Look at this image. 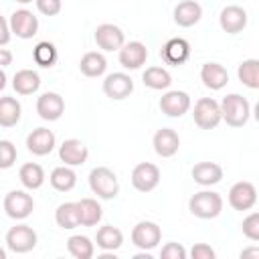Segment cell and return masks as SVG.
<instances>
[{
  "label": "cell",
  "instance_id": "obj_3",
  "mask_svg": "<svg viewBox=\"0 0 259 259\" xmlns=\"http://www.w3.org/2000/svg\"><path fill=\"white\" fill-rule=\"evenodd\" d=\"M188 210L198 219H214L223 210V198L219 192L200 190L188 200Z\"/></svg>",
  "mask_w": 259,
  "mask_h": 259
},
{
  "label": "cell",
  "instance_id": "obj_5",
  "mask_svg": "<svg viewBox=\"0 0 259 259\" xmlns=\"http://www.w3.org/2000/svg\"><path fill=\"white\" fill-rule=\"evenodd\" d=\"M32 208H34V200L24 190H10L4 196V210L14 221H22V219L30 217Z\"/></svg>",
  "mask_w": 259,
  "mask_h": 259
},
{
  "label": "cell",
  "instance_id": "obj_7",
  "mask_svg": "<svg viewBox=\"0 0 259 259\" xmlns=\"http://www.w3.org/2000/svg\"><path fill=\"white\" fill-rule=\"evenodd\" d=\"M6 247L12 253H28L36 247V233L28 225H16L6 233Z\"/></svg>",
  "mask_w": 259,
  "mask_h": 259
},
{
  "label": "cell",
  "instance_id": "obj_35",
  "mask_svg": "<svg viewBox=\"0 0 259 259\" xmlns=\"http://www.w3.org/2000/svg\"><path fill=\"white\" fill-rule=\"evenodd\" d=\"M32 59H34L36 65H40V67H45V69L53 67L55 61H57V49H55V45L49 42V40L38 42V45L34 47V51H32Z\"/></svg>",
  "mask_w": 259,
  "mask_h": 259
},
{
  "label": "cell",
  "instance_id": "obj_11",
  "mask_svg": "<svg viewBox=\"0 0 259 259\" xmlns=\"http://www.w3.org/2000/svg\"><path fill=\"white\" fill-rule=\"evenodd\" d=\"M134 91V79L125 73H111L103 79V93L109 99L121 101L125 97H130Z\"/></svg>",
  "mask_w": 259,
  "mask_h": 259
},
{
  "label": "cell",
  "instance_id": "obj_37",
  "mask_svg": "<svg viewBox=\"0 0 259 259\" xmlns=\"http://www.w3.org/2000/svg\"><path fill=\"white\" fill-rule=\"evenodd\" d=\"M243 235L251 241H259V212H251L243 221Z\"/></svg>",
  "mask_w": 259,
  "mask_h": 259
},
{
  "label": "cell",
  "instance_id": "obj_25",
  "mask_svg": "<svg viewBox=\"0 0 259 259\" xmlns=\"http://www.w3.org/2000/svg\"><path fill=\"white\" fill-rule=\"evenodd\" d=\"M18 178H20V182H22L24 188L36 190V188H40L42 182H45V170H42V166L36 164V162H26V164L20 166Z\"/></svg>",
  "mask_w": 259,
  "mask_h": 259
},
{
  "label": "cell",
  "instance_id": "obj_16",
  "mask_svg": "<svg viewBox=\"0 0 259 259\" xmlns=\"http://www.w3.org/2000/svg\"><path fill=\"white\" fill-rule=\"evenodd\" d=\"M87 156H89L87 146L77 138L65 140L59 148V158L61 162H65V166H81L87 162Z\"/></svg>",
  "mask_w": 259,
  "mask_h": 259
},
{
  "label": "cell",
  "instance_id": "obj_17",
  "mask_svg": "<svg viewBox=\"0 0 259 259\" xmlns=\"http://www.w3.org/2000/svg\"><path fill=\"white\" fill-rule=\"evenodd\" d=\"M219 24H221V28H223L225 32H229V34L241 32V30L247 26V12H245V8L235 6V4L225 6V8L221 10Z\"/></svg>",
  "mask_w": 259,
  "mask_h": 259
},
{
  "label": "cell",
  "instance_id": "obj_19",
  "mask_svg": "<svg viewBox=\"0 0 259 259\" xmlns=\"http://www.w3.org/2000/svg\"><path fill=\"white\" fill-rule=\"evenodd\" d=\"M154 152L162 158H172L180 148V138L172 127H162L154 134Z\"/></svg>",
  "mask_w": 259,
  "mask_h": 259
},
{
  "label": "cell",
  "instance_id": "obj_42",
  "mask_svg": "<svg viewBox=\"0 0 259 259\" xmlns=\"http://www.w3.org/2000/svg\"><path fill=\"white\" fill-rule=\"evenodd\" d=\"M12 63V53L8 49H0V67H6Z\"/></svg>",
  "mask_w": 259,
  "mask_h": 259
},
{
  "label": "cell",
  "instance_id": "obj_45",
  "mask_svg": "<svg viewBox=\"0 0 259 259\" xmlns=\"http://www.w3.org/2000/svg\"><path fill=\"white\" fill-rule=\"evenodd\" d=\"M0 259H6V251L0 247Z\"/></svg>",
  "mask_w": 259,
  "mask_h": 259
},
{
  "label": "cell",
  "instance_id": "obj_26",
  "mask_svg": "<svg viewBox=\"0 0 259 259\" xmlns=\"http://www.w3.org/2000/svg\"><path fill=\"white\" fill-rule=\"evenodd\" d=\"M95 243L103 251H115L123 243V233L117 227H111V225L99 227L97 229V235H95Z\"/></svg>",
  "mask_w": 259,
  "mask_h": 259
},
{
  "label": "cell",
  "instance_id": "obj_29",
  "mask_svg": "<svg viewBox=\"0 0 259 259\" xmlns=\"http://www.w3.org/2000/svg\"><path fill=\"white\" fill-rule=\"evenodd\" d=\"M77 210H79V225L83 227H95L101 221V206L95 198H81L77 202Z\"/></svg>",
  "mask_w": 259,
  "mask_h": 259
},
{
  "label": "cell",
  "instance_id": "obj_36",
  "mask_svg": "<svg viewBox=\"0 0 259 259\" xmlns=\"http://www.w3.org/2000/svg\"><path fill=\"white\" fill-rule=\"evenodd\" d=\"M16 146L8 140H0V170H8L16 162Z\"/></svg>",
  "mask_w": 259,
  "mask_h": 259
},
{
  "label": "cell",
  "instance_id": "obj_23",
  "mask_svg": "<svg viewBox=\"0 0 259 259\" xmlns=\"http://www.w3.org/2000/svg\"><path fill=\"white\" fill-rule=\"evenodd\" d=\"M162 57L166 63L170 65H182L188 57H190V45L188 40L176 36V38H170L164 47H162Z\"/></svg>",
  "mask_w": 259,
  "mask_h": 259
},
{
  "label": "cell",
  "instance_id": "obj_1",
  "mask_svg": "<svg viewBox=\"0 0 259 259\" xmlns=\"http://www.w3.org/2000/svg\"><path fill=\"white\" fill-rule=\"evenodd\" d=\"M219 107H221V119H225L227 125L231 127H243L251 115L249 101L239 93H229L227 97H223Z\"/></svg>",
  "mask_w": 259,
  "mask_h": 259
},
{
  "label": "cell",
  "instance_id": "obj_4",
  "mask_svg": "<svg viewBox=\"0 0 259 259\" xmlns=\"http://www.w3.org/2000/svg\"><path fill=\"white\" fill-rule=\"evenodd\" d=\"M192 117H194V123L200 130H212L221 121V107L212 97H200L194 103Z\"/></svg>",
  "mask_w": 259,
  "mask_h": 259
},
{
  "label": "cell",
  "instance_id": "obj_24",
  "mask_svg": "<svg viewBox=\"0 0 259 259\" xmlns=\"http://www.w3.org/2000/svg\"><path fill=\"white\" fill-rule=\"evenodd\" d=\"M12 87L18 95H32L40 87V77L32 69H20L12 77Z\"/></svg>",
  "mask_w": 259,
  "mask_h": 259
},
{
  "label": "cell",
  "instance_id": "obj_39",
  "mask_svg": "<svg viewBox=\"0 0 259 259\" xmlns=\"http://www.w3.org/2000/svg\"><path fill=\"white\" fill-rule=\"evenodd\" d=\"M34 2H36L38 12L45 16H57L63 8V0H34Z\"/></svg>",
  "mask_w": 259,
  "mask_h": 259
},
{
  "label": "cell",
  "instance_id": "obj_12",
  "mask_svg": "<svg viewBox=\"0 0 259 259\" xmlns=\"http://www.w3.org/2000/svg\"><path fill=\"white\" fill-rule=\"evenodd\" d=\"M36 113L45 121H57L65 113V99L59 93L47 91L36 99Z\"/></svg>",
  "mask_w": 259,
  "mask_h": 259
},
{
  "label": "cell",
  "instance_id": "obj_18",
  "mask_svg": "<svg viewBox=\"0 0 259 259\" xmlns=\"http://www.w3.org/2000/svg\"><path fill=\"white\" fill-rule=\"evenodd\" d=\"M26 148L34 156H47L55 148V134L47 127H36L26 136Z\"/></svg>",
  "mask_w": 259,
  "mask_h": 259
},
{
  "label": "cell",
  "instance_id": "obj_2",
  "mask_svg": "<svg viewBox=\"0 0 259 259\" xmlns=\"http://www.w3.org/2000/svg\"><path fill=\"white\" fill-rule=\"evenodd\" d=\"M89 186H91L93 194H97L103 200H111L119 192V180H117L115 172L105 166H97L89 172Z\"/></svg>",
  "mask_w": 259,
  "mask_h": 259
},
{
  "label": "cell",
  "instance_id": "obj_38",
  "mask_svg": "<svg viewBox=\"0 0 259 259\" xmlns=\"http://www.w3.org/2000/svg\"><path fill=\"white\" fill-rule=\"evenodd\" d=\"M162 259H186V249L180 243H166L160 251Z\"/></svg>",
  "mask_w": 259,
  "mask_h": 259
},
{
  "label": "cell",
  "instance_id": "obj_46",
  "mask_svg": "<svg viewBox=\"0 0 259 259\" xmlns=\"http://www.w3.org/2000/svg\"><path fill=\"white\" fill-rule=\"evenodd\" d=\"M16 2H20V4H28V2H32V0H16Z\"/></svg>",
  "mask_w": 259,
  "mask_h": 259
},
{
  "label": "cell",
  "instance_id": "obj_9",
  "mask_svg": "<svg viewBox=\"0 0 259 259\" xmlns=\"http://www.w3.org/2000/svg\"><path fill=\"white\" fill-rule=\"evenodd\" d=\"M8 26H10V32L16 34L18 38H32L38 32V18L30 10L20 8L12 12Z\"/></svg>",
  "mask_w": 259,
  "mask_h": 259
},
{
  "label": "cell",
  "instance_id": "obj_32",
  "mask_svg": "<svg viewBox=\"0 0 259 259\" xmlns=\"http://www.w3.org/2000/svg\"><path fill=\"white\" fill-rule=\"evenodd\" d=\"M55 221L61 229H75L81 227L79 225V210H77V202H63L57 206L55 210Z\"/></svg>",
  "mask_w": 259,
  "mask_h": 259
},
{
  "label": "cell",
  "instance_id": "obj_40",
  "mask_svg": "<svg viewBox=\"0 0 259 259\" xmlns=\"http://www.w3.org/2000/svg\"><path fill=\"white\" fill-rule=\"evenodd\" d=\"M190 257L192 259H214V249L206 243H196L190 249Z\"/></svg>",
  "mask_w": 259,
  "mask_h": 259
},
{
  "label": "cell",
  "instance_id": "obj_41",
  "mask_svg": "<svg viewBox=\"0 0 259 259\" xmlns=\"http://www.w3.org/2000/svg\"><path fill=\"white\" fill-rule=\"evenodd\" d=\"M8 42H10V26L4 20V16H0V47H4Z\"/></svg>",
  "mask_w": 259,
  "mask_h": 259
},
{
  "label": "cell",
  "instance_id": "obj_44",
  "mask_svg": "<svg viewBox=\"0 0 259 259\" xmlns=\"http://www.w3.org/2000/svg\"><path fill=\"white\" fill-rule=\"evenodd\" d=\"M6 87V73L2 71V67H0V91Z\"/></svg>",
  "mask_w": 259,
  "mask_h": 259
},
{
  "label": "cell",
  "instance_id": "obj_28",
  "mask_svg": "<svg viewBox=\"0 0 259 259\" xmlns=\"http://www.w3.org/2000/svg\"><path fill=\"white\" fill-rule=\"evenodd\" d=\"M49 180H51V186H53L55 190H59V192H69V190H73L75 184H77V174H75V170H73L71 166H57V168L51 172Z\"/></svg>",
  "mask_w": 259,
  "mask_h": 259
},
{
  "label": "cell",
  "instance_id": "obj_13",
  "mask_svg": "<svg viewBox=\"0 0 259 259\" xmlns=\"http://www.w3.org/2000/svg\"><path fill=\"white\" fill-rule=\"evenodd\" d=\"M148 59V49L140 40H130L123 42L119 49V65L123 69H140Z\"/></svg>",
  "mask_w": 259,
  "mask_h": 259
},
{
  "label": "cell",
  "instance_id": "obj_31",
  "mask_svg": "<svg viewBox=\"0 0 259 259\" xmlns=\"http://www.w3.org/2000/svg\"><path fill=\"white\" fill-rule=\"evenodd\" d=\"M142 81H144L146 87L160 91V89H168V87H170L172 77H170V73H168L166 69H162V67H148V69L144 71V75H142Z\"/></svg>",
  "mask_w": 259,
  "mask_h": 259
},
{
  "label": "cell",
  "instance_id": "obj_21",
  "mask_svg": "<svg viewBox=\"0 0 259 259\" xmlns=\"http://www.w3.org/2000/svg\"><path fill=\"white\" fill-rule=\"evenodd\" d=\"M200 79L208 89L219 91L229 83V73L221 63H204L200 69Z\"/></svg>",
  "mask_w": 259,
  "mask_h": 259
},
{
  "label": "cell",
  "instance_id": "obj_27",
  "mask_svg": "<svg viewBox=\"0 0 259 259\" xmlns=\"http://www.w3.org/2000/svg\"><path fill=\"white\" fill-rule=\"evenodd\" d=\"M79 69L85 77H99L105 73L107 69V59L97 53V51H91V53H85L79 61Z\"/></svg>",
  "mask_w": 259,
  "mask_h": 259
},
{
  "label": "cell",
  "instance_id": "obj_14",
  "mask_svg": "<svg viewBox=\"0 0 259 259\" xmlns=\"http://www.w3.org/2000/svg\"><path fill=\"white\" fill-rule=\"evenodd\" d=\"M95 42L99 49L103 51H119L121 45L125 42V36H123V30L115 24H99L95 28Z\"/></svg>",
  "mask_w": 259,
  "mask_h": 259
},
{
  "label": "cell",
  "instance_id": "obj_33",
  "mask_svg": "<svg viewBox=\"0 0 259 259\" xmlns=\"http://www.w3.org/2000/svg\"><path fill=\"white\" fill-rule=\"evenodd\" d=\"M67 251L75 259H91L93 253H95V247H93V243H91L89 237H85V235H73L67 241Z\"/></svg>",
  "mask_w": 259,
  "mask_h": 259
},
{
  "label": "cell",
  "instance_id": "obj_6",
  "mask_svg": "<svg viewBox=\"0 0 259 259\" xmlns=\"http://www.w3.org/2000/svg\"><path fill=\"white\" fill-rule=\"evenodd\" d=\"M162 241V229L152 221H140L132 229V243L142 251H152Z\"/></svg>",
  "mask_w": 259,
  "mask_h": 259
},
{
  "label": "cell",
  "instance_id": "obj_30",
  "mask_svg": "<svg viewBox=\"0 0 259 259\" xmlns=\"http://www.w3.org/2000/svg\"><path fill=\"white\" fill-rule=\"evenodd\" d=\"M22 107L18 99L14 97H0V125L2 127H12L20 121Z\"/></svg>",
  "mask_w": 259,
  "mask_h": 259
},
{
  "label": "cell",
  "instance_id": "obj_10",
  "mask_svg": "<svg viewBox=\"0 0 259 259\" xmlns=\"http://www.w3.org/2000/svg\"><path fill=\"white\" fill-rule=\"evenodd\" d=\"M257 202V190L251 182L247 180H241V182H235L229 190V204L235 208V210H249L253 208Z\"/></svg>",
  "mask_w": 259,
  "mask_h": 259
},
{
  "label": "cell",
  "instance_id": "obj_15",
  "mask_svg": "<svg viewBox=\"0 0 259 259\" xmlns=\"http://www.w3.org/2000/svg\"><path fill=\"white\" fill-rule=\"evenodd\" d=\"M160 109L168 117H182L190 109V97L184 91H168L160 97Z\"/></svg>",
  "mask_w": 259,
  "mask_h": 259
},
{
  "label": "cell",
  "instance_id": "obj_34",
  "mask_svg": "<svg viewBox=\"0 0 259 259\" xmlns=\"http://www.w3.org/2000/svg\"><path fill=\"white\" fill-rule=\"evenodd\" d=\"M237 75L243 85H247L249 89H257L259 87V61L257 59L243 61L237 69Z\"/></svg>",
  "mask_w": 259,
  "mask_h": 259
},
{
  "label": "cell",
  "instance_id": "obj_22",
  "mask_svg": "<svg viewBox=\"0 0 259 259\" xmlns=\"http://www.w3.org/2000/svg\"><path fill=\"white\" fill-rule=\"evenodd\" d=\"M192 178L200 186H212L223 180V168L214 162H198L192 166Z\"/></svg>",
  "mask_w": 259,
  "mask_h": 259
},
{
  "label": "cell",
  "instance_id": "obj_8",
  "mask_svg": "<svg viewBox=\"0 0 259 259\" xmlns=\"http://www.w3.org/2000/svg\"><path fill=\"white\" fill-rule=\"evenodd\" d=\"M160 184V168L152 162H140L132 170V186L140 192H150Z\"/></svg>",
  "mask_w": 259,
  "mask_h": 259
},
{
  "label": "cell",
  "instance_id": "obj_20",
  "mask_svg": "<svg viewBox=\"0 0 259 259\" xmlns=\"http://www.w3.org/2000/svg\"><path fill=\"white\" fill-rule=\"evenodd\" d=\"M200 18H202V8L194 0H184L174 8V22L182 28L194 26Z\"/></svg>",
  "mask_w": 259,
  "mask_h": 259
},
{
  "label": "cell",
  "instance_id": "obj_43",
  "mask_svg": "<svg viewBox=\"0 0 259 259\" xmlns=\"http://www.w3.org/2000/svg\"><path fill=\"white\" fill-rule=\"evenodd\" d=\"M249 255L257 257V255H259V247H251V249H245V251L241 253V257H249Z\"/></svg>",
  "mask_w": 259,
  "mask_h": 259
}]
</instances>
